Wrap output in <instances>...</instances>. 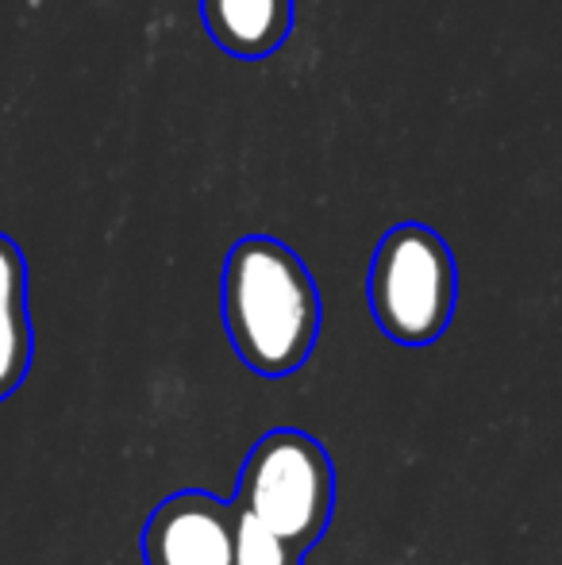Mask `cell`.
<instances>
[{"label":"cell","mask_w":562,"mask_h":565,"mask_svg":"<svg viewBox=\"0 0 562 565\" xmlns=\"http://www.w3.org/2000/svg\"><path fill=\"white\" fill-rule=\"evenodd\" d=\"M232 565H300V551H293L251 512L232 508Z\"/></svg>","instance_id":"cell-7"},{"label":"cell","mask_w":562,"mask_h":565,"mask_svg":"<svg viewBox=\"0 0 562 565\" xmlns=\"http://www.w3.org/2000/svg\"><path fill=\"white\" fill-rule=\"evenodd\" d=\"M212 43L235 58H266L293 31V0H201Z\"/></svg>","instance_id":"cell-5"},{"label":"cell","mask_w":562,"mask_h":565,"mask_svg":"<svg viewBox=\"0 0 562 565\" xmlns=\"http://www.w3.org/2000/svg\"><path fill=\"white\" fill-rule=\"evenodd\" d=\"M220 308L235 354L263 377H289L320 339V292L312 274L271 235H247L232 246Z\"/></svg>","instance_id":"cell-1"},{"label":"cell","mask_w":562,"mask_h":565,"mask_svg":"<svg viewBox=\"0 0 562 565\" xmlns=\"http://www.w3.org/2000/svg\"><path fill=\"white\" fill-rule=\"evenodd\" d=\"M147 565H232V508L204 492L162 500L142 531Z\"/></svg>","instance_id":"cell-4"},{"label":"cell","mask_w":562,"mask_h":565,"mask_svg":"<svg viewBox=\"0 0 562 565\" xmlns=\"http://www.w3.org/2000/svg\"><path fill=\"white\" fill-rule=\"evenodd\" d=\"M370 312L401 347H427L450 328L458 297L455 254L424 224H397L378 243L367 277Z\"/></svg>","instance_id":"cell-2"},{"label":"cell","mask_w":562,"mask_h":565,"mask_svg":"<svg viewBox=\"0 0 562 565\" xmlns=\"http://www.w3.org/2000/svg\"><path fill=\"white\" fill-rule=\"evenodd\" d=\"M336 473L328 450L305 431H271L255 443L240 473V504L293 551H308L328 531Z\"/></svg>","instance_id":"cell-3"},{"label":"cell","mask_w":562,"mask_h":565,"mask_svg":"<svg viewBox=\"0 0 562 565\" xmlns=\"http://www.w3.org/2000/svg\"><path fill=\"white\" fill-rule=\"evenodd\" d=\"M35 354L28 312V262L15 238L0 235V401L20 393Z\"/></svg>","instance_id":"cell-6"}]
</instances>
